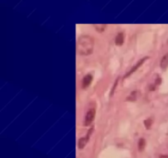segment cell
<instances>
[{
    "label": "cell",
    "mask_w": 168,
    "mask_h": 158,
    "mask_svg": "<svg viewBox=\"0 0 168 158\" xmlns=\"http://www.w3.org/2000/svg\"><path fill=\"white\" fill-rule=\"evenodd\" d=\"M94 41L92 36L89 35H82L77 40L76 50L81 55H90L94 50Z\"/></svg>",
    "instance_id": "cell-1"
},
{
    "label": "cell",
    "mask_w": 168,
    "mask_h": 158,
    "mask_svg": "<svg viewBox=\"0 0 168 158\" xmlns=\"http://www.w3.org/2000/svg\"><path fill=\"white\" fill-rule=\"evenodd\" d=\"M95 113H96V111H95L94 108H91L88 111L86 115H85V121H84V125L85 126H89V125L92 124L94 117H95Z\"/></svg>",
    "instance_id": "cell-2"
},
{
    "label": "cell",
    "mask_w": 168,
    "mask_h": 158,
    "mask_svg": "<svg viewBox=\"0 0 168 158\" xmlns=\"http://www.w3.org/2000/svg\"><path fill=\"white\" fill-rule=\"evenodd\" d=\"M93 132V128L92 129H90L89 130V133H88L87 136L86 137H83V138H81L79 139L78 141V147L80 149H83L84 147H85V145L87 144L88 141H89V138L90 137V134Z\"/></svg>",
    "instance_id": "cell-3"
},
{
    "label": "cell",
    "mask_w": 168,
    "mask_h": 158,
    "mask_svg": "<svg viewBox=\"0 0 168 158\" xmlns=\"http://www.w3.org/2000/svg\"><path fill=\"white\" fill-rule=\"evenodd\" d=\"M148 59V57H144V58H143V59H140V60H139V61L138 62V63H137L136 64H135V65H134V67H133V68H131V69H130V70L127 72V73H126V76L124 77V78H126V77H129L130 75L132 74L133 72H135V71H136L137 69H138V68H139V67H140V66H141L142 64H143V63H144V62H145L146 59Z\"/></svg>",
    "instance_id": "cell-4"
},
{
    "label": "cell",
    "mask_w": 168,
    "mask_h": 158,
    "mask_svg": "<svg viewBox=\"0 0 168 158\" xmlns=\"http://www.w3.org/2000/svg\"><path fill=\"white\" fill-rule=\"evenodd\" d=\"M92 81H93L92 75L91 74L85 75V77H83V79H82V87L87 88L88 86L91 84Z\"/></svg>",
    "instance_id": "cell-5"
},
{
    "label": "cell",
    "mask_w": 168,
    "mask_h": 158,
    "mask_svg": "<svg viewBox=\"0 0 168 158\" xmlns=\"http://www.w3.org/2000/svg\"><path fill=\"white\" fill-rule=\"evenodd\" d=\"M124 39H125V36H124L123 32H119L115 38V43L117 46H121V45H123Z\"/></svg>",
    "instance_id": "cell-6"
},
{
    "label": "cell",
    "mask_w": 168,
    "mask_h": 158,
    "mask_svg": "<svg viewBox=\"0 0 168 158\" xmlns=\"http://www.w3.org/2000/svg\"><path fill=\"white\" fill-rule=\"evenodd\" d=\"M160 66H161V69H166L168 68V53H166L161 59V63H160Z\"/></svg>",
    "instance_id": "cell-7"
},
{
    "label": "cell",
    "mask_w": 168,
    "mask_h": 158,
    "mask_svg": "<svg viewBox=\"0 0 168 158\" xmlns=\"http://www.w3.org/2000/svg\"><path fill=\"white\" fill-rule=\"evenodd\" d=\"M145 144H146L145 139L143 138H140V139L139 140V142H138V148H139V151H142L143 149H144V147H145Z\"/></svg>",
    "instance_id": "cell-8"
},
{
    "label": "cell",
    "mask_w": 168,
    "mask_h": 158,
    "mask_svg": "<svg viewBox=\"0 0 168 158\" xmlns=\"http://www.w3.org/2000/svg\"><path fill=\"white\" fill-rule=\"evenodd\" d=\"M94 27H95V29H96L97 32H103V31L106 29V27H107V26L104 25V24H100V25H94Z\"/></svg>",
    "instance_id": "cell-9"
},
{
    "label": "cell",
    "mask_w": 168,
    "mask_h": 158,
    "mask_svg": "<svg viewBox=\"0 0 168 158\" xmlns=\"http://www.w3.org/2000/svg\"><path fill=\"white\" fill-rule=\"evenodd\" d=\"M136 92L137 91H133V92L130 94V96L127 97L126 101H135V100H136Z\"/></svg>",
    "instance_id": "cell-10"
},
{
    "label": "cell",
    "mask_w": 168,
    "mask_h": 158,
    "mask_svg": "<svg viewBox=\"0 0 168 158\" xmlns=\"http://www.w3.org/2000/svg\"><path fill=\"white\" fill-rule=\"evenodd\" d=\"M143 123H144V124H145L146 128H147V129H149V128L151 127V125H152V121L151 119H147L146 120H144V122Z\"/></svg>",
    "instance_id": "cell-11"
},
{
    "label": "cell",
    "mask_w": 168,
    "mask_h": 158,
    "mask_svg": "<svg viewBox=\"0 0 168 158\" xmlns=\"http://www.w3.org/2000/svg\"><path fill=\"white\" fill-rule=\"evenodd\" d=\"M117 81H118V79H117V81H115V84H114V86H113V88H112V91H111V96L112 95V94H113V91H114V90H115V88H116V86H117Z\"/></svg>",
    "instance_id": "cell-12"
},
{
    "label": "cell",
    "mask_w": 168,
    "mask_h": 158,
    "mask_svg": "<svg viewBox=\"0 0 168 158\" xmlns=\"http://www.w3.org/2000/svg\"><path fill=\"white\" fill-rule=\"evenodd\" d=\"M160 158H168V156H160Z\"/></svg>",
    "instance_id": "cell-13"
}]
</instances>
